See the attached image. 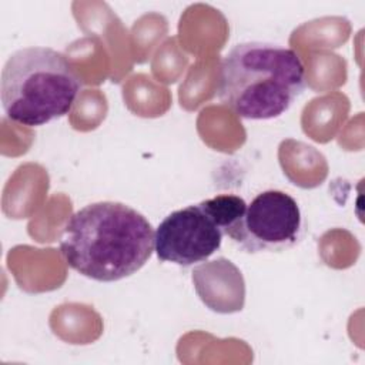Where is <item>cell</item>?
Segmentation results:
<instances>
[{
    "label": "cell",
    "mask_w": 365,
    "mask_h": 365,
    "mask_svg": "<svg viewBox=\"0 0 365 365\" xmlns=\"http://www.w3.org/2000/svg\"><path fill=\"white\" fill-rule=\"evenodd\" d=\"M155 231L137 210L115 201L88 204L63 227L66 264L94 281L113 282L140 271L154 251Z\"/></svg>",
    "instance_id": "6da1fadb"
},
{
    "label": "cell",
    "mask_w": 365,
    "mask_h": 365,
    "mask_svg": "<svg viewBox=\"0 0 365 365\" xmlns=\"http://www.w3.org/2000/svg\"><path fill=\"white\" fill-rule=\"evenodd\" d=\"M301 57L285 46L247 41L221 63L218 94L238 117L269 120L282 115L305 88Z\"/></svg>",
    "instance_id": "7a4b0ae2"
},
{
    "label": "cell",
    "mask_w": 365,
    "mask_h": 365,
    "mask_svg": "<svg viewBox=\"0 0 365 365\" xmlns=\"http://www.w3.org/2000/svg\"><path fill=\"white\" fill-rule=\"evenodd\" d=\"M83 83L70 60L51 47L14 51L1 70L0 94L9 120L37 127L68 114Z\"/></svg>",
    "instance_id": "3957f363"
},
{
    "label": "cell",
    "mask_w": 365,
    "mask_h": 365,
    "mask_svg": "<svg viewBox=\"0 0 365 365\" xmlns=\"http://www.w3.org/2000/svg\"><path fill=\"white\" fill-rule=\"evenodd\" d=\"M302 215L295 198L281 190L259 192L250 204L231 240L244 251L279 252L297 244Z\"/></svg>",
    "instance_id": "277c9868"
},
{
    "label": "cell",
    "mask_w": 365,
    "mask_h": 365,
    "mask_svg": "<svg viewBox=\"0 0 365 365\" xmlns=\"http://www.w3.org/2000/svg\"><path fill=\"white\" fill-rule=\"evenodd\" d=\"M224 232L202 202L170 212L155 230L154 250L160 261L191 267L220 250Z\"/></svg>",
    "instance_id": "5b68a950"
},
{
    "label": "cell",
    "mask_w": 365,
    "mask_h": 365,
    "mask_svg": "<svg viewBox=\"0 0 365 365\" xmlns=\"http://www.w3.org/2000/svg\"><path fill=\"white\" fill-rule=\"evenodd\" d=\"M192 282L200 299L214 312L241 311L245 301V282L241 271L225 258L202 262L192 271Z\"/></svg>",
    "instance_id": "8992f818"
},
{
    "label": "cell",
    "mask_w": 365,
    "mask_h": 365,
    "mask_svg": "<svg viewBox=\"0 0 365 365\" xmlns=\"http://www.w3.org/2000/svg\"><path fill=\"white\" fill-rule=\"evenodd\" d=\"M201 202L220 225L224 235L228 237H231V234L237 230L247 210V202L244 198L235 194H220Z\"/></svg>",
    "instance_id": "52a82bcc"
}]
</instances>
